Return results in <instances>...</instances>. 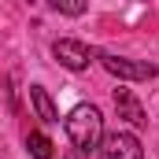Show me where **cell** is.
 <instances>
[{"instance_id": "cell-2", "label": "cell", "mask_w": 159, "mask_h": 159, "mask_svg": "<svg viewBox=\"0 0 159 159\" xmlns=\"http://www.w3.org/2000/svg\"><path fill=\"white\" fill-rule=\"evenodd\" d=\"M100 67L107 74H115L122 81H148L156 78V63H141V59H126V56H115V52H96Z\"/></svg>"}, {"instance_id": "cell-6", "label": "cell", "mask_w": 159, "mask_h": 159, "mask_svg": "<svg viewBox=\"0 0 159 159\" xmlns=\"http://www.w3.org/2000/svg\"><path fill=\"white\" fill-rule=\"evenodd\" d=\"M30 104H34V111H37V119L44 126H56L59 122V111H56V104H52V96H48L44 85H30Z\"/></svg>"}, {"instance_id": "cell-4", "label": "cell", "mask_w": 159, "mask_h": 159, "mask_svg": "<svg viewBox=\"0 0 159 159\" xmlns=\"http://www.w3.org/2000/svg\"><path fill=\"white\" fill-rule=\"evenodd\" d=\"M52 56H56L67 70H85V67L96 59V52H93L85 41H74V37H59L52 44Z\"/></svg>"}, {"instance_id": "cell-8", "label": "cell", "mask_w": 159, "mask_h": 159, "mask_svg": "<svg viewBox=\"0 0 159 159\" xmlns=\"http://www.w3.org/2000/svg\"><path fill=\"white\" fill-rule=\"evenodd\" d=\"M48 7L59 11V15H85L89 11V4H81V0H52Z\"/></svg>"}, {"instance_id": "cell-7", "label": "cell", "mask_w": 159, "mask_h": 159, "mask_svg": "<svg viewBox=\"0 0 159 159\" xmlns=\"http://www.w3.org/2000/svg\"><path fill=\"white\" fill-rule=\"evenodd\" d=\"M26 148H30L34 159H56V144H52L41 129H30V133H26Z\"/></svg>"}, {"instance_id": "cell-1", "label": "cell", "mask_w": 159, "mask_h": 159, "mask_svg": "<svg viewBox=\"0 0 159 159\" xmlns=\"http://www.w3.org/2000/svg\"><path fill=\"white\" fill-rule=\"evenodd\" d=\"M67 137H70V144H74V152L81 156H89V152H100V141H104V119H100V111L93 107V104H78L67 119Z\"/></svg>"}, {"instance_id": "cell-3", "label": "cell", "mask_w": 159, "mask_h": 159, "mask_svg": "<svg viewBox=\"0 0 159 159\" xmlns=\"http://www.w3.org/2000/svg\"><path fill=\"white\" fill-rule=\"evenodd\" d=\"M96 156L100 159H144V148H141L137 133H104Z\"/></svg>"}, {"instance_id": "cell-5", "label": "cell", "mask_w": 159, "mask_h": 159, "mask_svg": "<svg viewBox=\"0 0 159 159\" xmlns=\"http://www.w3.org/2000/svg\"><path fill=\"white\" fill-rule=\"evenodd\" d=\"M115 111H119V119H126L129 126H137V129L148 126V115H144L141 100H137L129 89H115Z\"/></svg>"}]
</instances>
